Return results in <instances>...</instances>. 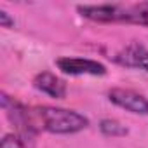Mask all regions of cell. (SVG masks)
Here are the masks:
<instances>
[{
	"mask_svg": "<svg viewBox=\"0 0 148 148\" xmlns=\"http://www.w3.org/2000/svg\"><path fill=\"white\" fill-rule=\"evenodd\" d=\"M77 11L84 18L96 23H131V25L148 26V2L79 5Z\"/></svg>",
	"mask_w": 148,
	"mask_h": 148,
	"instance_id": "1",
	"label": "cell"
},
{
	"mask_svg": "<svg viewBox=\"0 0 148 148\" xmlns=\"http://www.w3.org/2000/svg\"><path fill=\"white\" fill-rule=\"evenodd\" d=\"M32 122L35 131H47L52 134H75L89 125L87 117L73 110L52 106L32 108Z\"/></svg>",
	"mask_w": 148,
	"mask_h": 148,
	"instance_id": "2",
	"label": "cell"
},
{
	"mask_svg": "<svg viewBox=\"0 0 148 148\" xmlns=\"http://www.w3.org/2000/svg\"><path fill=\"white\" fill-rule=\"evenodd\" d=\"M56 66L66 75H106V66L103 63L84 58H58Z\"/></svg>",
	"mask_w": 148,
	"mask_h": 148,
	"instance_id": "3",
	"label": "cell"
},
{
	"mask_svg": "<svg viewBox=\"0 0 148 148\" xmlns=\"http://www.w3.org/2000/svg\"><path fill=\"white\" fill-rule=\"evenodd\" d=\"M108 99L131 113L148 115V99L143 94L134 92L131 89H112L108 92Z\"/></svg>",
	"mask_w": 148,
	"mask_h": 148,
	"instance_id": "4",
	"label": "cell"
},
{
	"mask_svg": "<svg viewBox=\"0 0 148 148\" xmlns=\"http://www.w3.org/2000/svg\"><path fill=\"white\" fill-rule=\"evenodd\" d=\"M115 61L127 68H139L148 71V49L139 42H131L115 56Z\"/></svg>",
	"mask_w": 148,
	"mask_h": 148,
	"instance_id": "5",
	"label": "cell"
},
{
	"mask_svg": "<svg viewBox=\"0 0 148 148\" xmlns=\"http://www.w3.org/2000/svg\"><path fill=\"white\" fill-rule=\"evenodd\" d=\"M33 87L54 99H63L66 96V84L51 71H42L33 79Z\"/></svg>",
	"mask_w": 148,
	"mask_h": 148,
	"instance_id": "6",
	"label": "cell"
},
{
	"mask_svg": "<svg viewBox=\"0 0 148 148\" xmlns=\"http://www.w3.org/2000/svg\"><path fill=\"white\" fill-rule=\"evenodd\" d=\"M0 148H35V134L30 132H19L5 134L2 138Z\"/></svg>",
	"mask_w": 148,
	"mask_h": 148,
	"instance_id": "7",
	"label": "cell"
},
{
	"mask_svg": "<svg viewBox=\"0 0 148 148\" xmlns=\"http://www.w3.org/2000/svg\"><path fill=\"white\" fill-rule=\"evenodd\" d=\"M99 129H101V132H103L105 136H112V138L125 136V134H127V129H125L120 122H117V120H110V119L101 120Z\"/></svg>",
	"mask_w": 148,
	"mask_h": 148,
	"instance_id": "8",
	"label": "cell"
},
{
	"mask_svg": "<svg viewBox=\"0 0 148 148\" xmlns=\"http://www.w3.org/2000/svg\"><path fill=\"white\" fill-rule=\"evenodd\" d=\"M0 25H2V28H12L14 26V19L5 11H0Z\"/></svg>",
	"mask_w": 148,
	"mask_h": 148,
	"instance_id": "9",
	"label": "cell"
}]
</instances>
